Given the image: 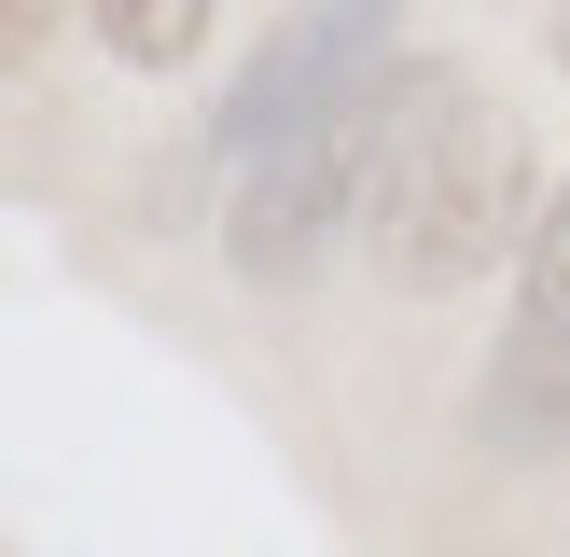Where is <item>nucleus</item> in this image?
I'll return each instance as SVG.
<instances>
[{
    "mask_svg": "<svg viewBox=\"0 0 570 557\" xmlns=\"http://www.w3.org/2000/svg\"><path fill=\"white\" fill-rule=\"evenodd\" d=\"M83 14H98V42L126 56V70H181V56L209 42L223 0H83Z\"/></svg>",
    "mask_w": 570,
    "mask_h": 557,
    "instance_id": "5",
    "label": "nucleus"
},
{
    "mask_svg": "<svg viewBox=\"0 0 570 557\" xmlns=\"http://www.w3.org/2000/svg\"><path fill=\"white\" fill-rule=\"evenodd\" d=\"M362 195H376V265L404 293H460V278L515 265V237H543L529 223V139H515V111H488L473 70H404L390 84Z\"/></svg>",
    "mask_w": 570,
    "mask_h": 557,
    "instance_id": "1",
    "label": "nucleus"
},
{
    "mask_svg": "<svg viewBox=\"0 0 570 557\" xmlns=\"http://www.w3.org/2000/svg\"><path fill=\"white\" fill-rule=\"evenodd\" d=\"M376 111H390V84H376L362 111H321V126L237 154V167H250V182H237V265H250V278H306V265H321L348 182H376Z\"/></svg>",
    "mask_w": 570,
    "mask_h": 557,
    "instance_id": "2",
    "label": "nucleus"
},
{
    "mask_svg": "<svg viewBox=\"0 0 570 557\" xmlns=\"http://www.w3.org/2000/svg\"><path fill=\"white\" fill-rule=\"evenodd\" d=\"M488 432L515 460H570V195L543 209V237L515 265V334L488 362Z\"/></svg>",
    "mask_w": 570,
    "mask_h": 557,
    "instance_id": "4",
    "label": "nucleus"
},
{
    "mask_svg": "<svg viewBox=\"0 0 570 557\" xmlns=\"http://www.w3.org/2000/svg\"><path fill=\"white\" fill-rule=\"evenodd\" d=\"M557 56H570V0H557Z\"/></svg>",
    "mask_w": 570,
    "mask_h": 557,
    "instance_id": "6",
    "label": "nucleus"
},
{
    "mask_svg": "<svg viewBox=\"0 0 570 557\" xmlns=\"http://www.w3.org/2000/svg\"><path fill=\"white\" fill-rule=\"evenodd\" d=\"M376 84H390V0H306L250 56V84L223 98V154H265V139L321 126V111H362Z\"/></svg>",
    "mask_w": 570,
    "mask_h": 557,
    "instance_id": "3",
    "label": "nucleus"
}]
</instances>
